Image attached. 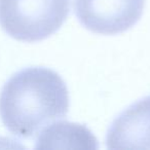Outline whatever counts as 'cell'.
I'll list each match as a JSON object with an SVG mask.
<instances>
[{
	"mask_svg": "<svg viewBox=\"0 0 150 150\" xmlns=\"http://www.w3.org/2000/svg\"><path fill=\"white\" fill-rule=\"evenodd\" d=\"M98 140L83 125L60 121L42 131L37 149H97Z\"/></svg>",
	"mask_w": 150,
	"mask_h": 150,
	"instance_id": "5b68a950",
	"label": "cell"
},
{
	"mask_svg": "<svg viewBox=\"0 0 150 150\" xmlns=\"http://www.w3.org/2000/svg\"><path fill=\"white\" fill-rule=\"evenodd\" d=\"M70 0H0V26L20 41H40L65 23Z\"/></svg>",
	"mask_w": 150,
	"mask_h": 150,
	"instance_id": "7a4b0ae2",
	"label": "cell"
},
{
	"mask_svg": "<svg viewBox=\"0 0 150 150\" xmlns=\"http://www.w3.org/2000/svg\"><path fill=\"white\" fill-rule=\"evenodd\" d=\"M145 0H74V13L94 33L115 35L139 22Z\"/></svg>",
	"mask_w": 150,
	"mask_h": 150,
	"instance_id": "3957f363",
	"label": "cell"
},
{
	"mask_svg": "<svg viewBox=\"0 0 150 150\" xmlns=\"http://www.w3.org/2000/svg\"><path fill=\"white\" fill-rule=\"evenodd\" d=\"M69 93L63 78L44 67L20 70L0 93V117L13 136L23 139L37 135L48 123L64 118Z\"/></svg>",
	"mask_w": 150,
	"mask_h": 150,
	"instance_id": "6da1fadb",
	"label": "cell"
},
{
	"mask_svg": "<svg viewBox=\"0 0 150 150\" xmlns=\"http://www.w3.org/2000/svg\"><path fill=\"white\" fill-rule=\"evenodd\" d=\"M109 149H150V96L123 110L109 127Z\"/></svg>",
	"mask_w": 150,
	"mask_h": 150,
	"instance_id": "277c9868",
	"label": "cell"
}]
</instances>
